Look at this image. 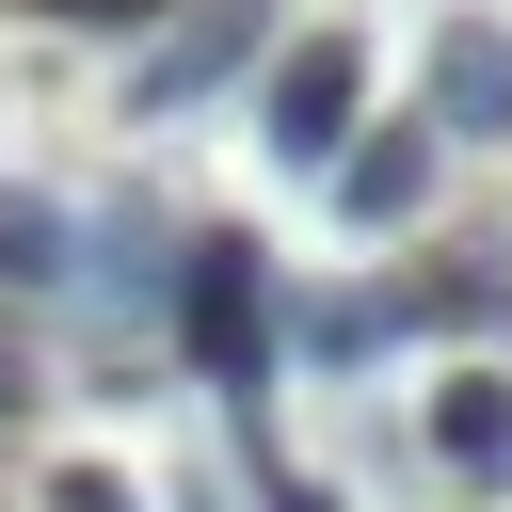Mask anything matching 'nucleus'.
I'll use <instances>...</instances> for the list:
<instances>
[{"instance_id": "obj_4", "label": "nucleus", "mask_w": 512, "mask_h": 512, "mask_svg": "<svg viewBox=\"0 0 512 512\" xmlns=\"http://www.w3.org/2000/svg\"><path fill=\"white\" fill-rule=\"evenodd\" d=\"M432 128H464V144L512 128V32H496V16H448V32H432Z\"/></svg>"}, {"instance_id": "obj_9", "label": "nucleus", "mask_w": 512, "mask_h": 512, "mask_svg": "<svg viewBox=\"0 0 512 512\" xmlns=\"http://www.w3.org/2000/svg\"><path fill=\"white\" fill-rule=\"evenodd\" d=\"M272 512H336V496H304V480H288V496H272Z\"/></svg>"}, {"instance_id": "obj_7", "label": "nucleus", "mask_w": 512, "mask_h": 512, "mask_svg": "<svg viewBox=\"0 0 512 512\" xmlns=\"http://www.w3.org/2000/svg\"><path fill=\"white\" fill-rule=\"evenodd\" d=\"M64 272H80V224L32 208V192H0V288H64Z\"/></svg>"}, {"instance_id": "obj_5", "label": "nucleus", "mask_w": 512, "mask_h": 512, "mask_svg": "<svg viewBox=\"0 0 512 512\" xmlns=\"http://www.w3.org/2000/svg\"><path fill=\"white\" fill-rule=\"evenodd\" d=\"M416 176H432V128H384V144H352V160H336V208H352V224H400V208H416Z\"/></svg>"}, {"instance_id": "obj_1", "label": "nucleus", "mask_w": 512, "mask_h": 512, "mask_svg": "<svg viewBox=\"0 0 512 512\" xmlns=\"http://www.w3.org/2000/svg\"><path fill=\"white\" fill-rule=\"evenodd\" d=\"M176 336H192V368H208L224 400H256V384H272V272H256V240H240V224H208V240H192V272H176Z\"/></svg>"}, {"instance_id": "obj_3", "label": "nucleus", "mask_w": 512, "mask_h": 512, "mask_svg": "<svg viewBox=\"0 0 512 512\" xmlns=\"http://www.w3.org/2000/svg\"><path fill=\"white\" fill-rule=\"evenodd\" d=\"M256 32H272L256 0H208L176 48H144V64H128V112H192L208 80H240V64H256Z\"/></svg>"}, {"instance_id": "obj_6", "label": "nucleus", "mask_w": 512, "mask_h": 512, "mask_svg": "<svg viewBox=\"0 0 512 512\" xmlns=\"http://www.w3.org/2000/svg\"><path fill=\"white\" fill-rule=\"evenodd\" d=\"M432 448L496 480V464H512V384H432Z\"/></svg>"}, {"instance_id": "obj_2", "label": "nucleus", "mask_w": 512, "mask_h": 512, "mask_svg": "<svg viewBox=\"0 0 512 512\" xmlns=\"http://www.w3.org/2000/svg\"><path fill=\"white\" fill-rule=\"evenodd\" d=\"M352 128H368V48H352V32L288 48V64H272V160H288V176H336Z\"/></svg>"}, {"instance_id": "obj_8", "label": "nucleus", "mask_w": 512, "mask_h": 512, "mask_svg": "<svg viewBox=\"0 0 512 512\" xmlns=\"http://www.w3.org/2000/svg\"><path fill=\"white\" fill-rule=\"evenodd\" d=\"M48 512H128V480H112V464H64V496H48Z\"/></svg>"}]
</instances>
